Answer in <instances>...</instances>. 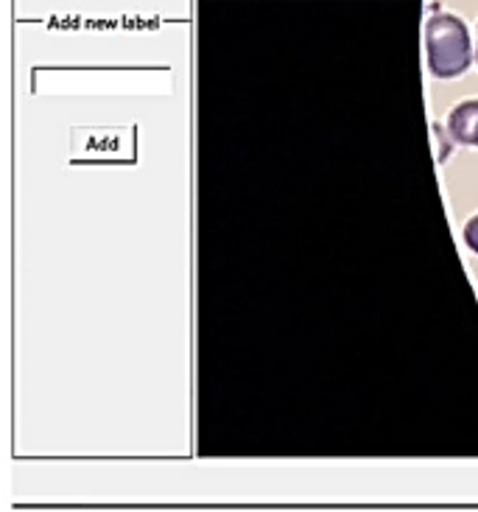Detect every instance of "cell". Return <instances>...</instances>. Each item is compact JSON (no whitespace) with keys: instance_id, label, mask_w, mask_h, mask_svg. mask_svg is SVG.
Wrapping results in <instances>:
<instances>
[{"instance_id":"obj_1","label":"cell","mask_w":478,"mask_h":512,"mask_svg":"<svg viewBox=\"0 0 478 512\" xmlns=\"http://www.w3.org/2000/svg\"><path fill=\"white\" fill-rule=\"evenodd\" d=\"M428 68L437 79H453L470 68V34L453 14H434L425 26Z\"/></svg>"},{"instance_id":"obj_2","label":"cell","mask_w":478,"mask_h":512,"mask_svg":"<svg viewBox=\"0 0 478 512\" xmlns=\"http://www.w3.org/2000/svg\"><path fill=\"white\" fill-rule=\"evenodd\" d=\"M448 129L456 143L478 146V101H462L448 118Z\"/></svg>"},{"instance_id":"obj_3","label":"cell","mask_w":478,"mask_h":512,"mask_svg":"<svg viewBox=\"0 0 478 512\" xmlns=\"http://www.w3.org/2000/svg\"><path fill=\"white\" fill-rule=\"evenodd\" d=\"M465 241H467V247L473 252H478V216L476 219H470L465 227Z\"/></svg>"}]
</instances>
